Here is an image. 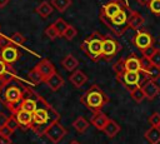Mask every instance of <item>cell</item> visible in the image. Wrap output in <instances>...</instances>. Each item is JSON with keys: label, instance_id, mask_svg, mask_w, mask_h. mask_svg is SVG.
<instances>
[{"label": "cell", "instance_id": "6da1fadb", "mask_svg": "<svg viewBox=\"0 0 160 144\" xmlns=\"http://www.w3.org/2000/svg\"><path fill=\"white\" fill-rule=\"evenodd\" d=\"M60 114L42 96H39V105L32 113V130L38 135H44L45 130L54 123L59 121Z\"/></svg>", "mask_w": 160, "mask_h": 144}, {"label": "cell", "instance_id": "7a4b0ae2", "mask_svg": "<svg viewBox=\"0 0 160 144\" xmlns=\"http://www.w3.org/2000/svg\"><path fill=\"white\" fill-rule=\"evenodd\" d=\"M80 103L92 113H96V111H101L105 104L109 103V96L105 94V91L100 86L94 84L81 95Z\"/></svg>", "mask_w": 160, "mask_h": 144}, {"label": "cell", "instance_id": "3957f363", "mask_svg": "<svg viewBox=\"0 0 160 144\" xmlns=\"http://www.w3.org/2000/svg\"><path fill=\"white\" fill-rule=\"evenodd\" d=\"M22 100V90L21 86L16 84H8L4 89L0 90V103L4 104L14 115L20 110V103Z\"/></svg>", "mask_w": 160, "mask_h": 144}, {"label": "cell", "instance_id": "277c9868", "mask_svg": "<svg viewBox=\"0 0 160 144\" xmlns=\"http://www.w3.org/2000/svg\"><path fill=\"white\" fill-rule=\"evenodd\" d=\"M102 40L104 36L95 31L90 34L80 45L81 51H84L92 61H98L102 58Z\"/></svg>", "mask_w": 160, "mask_h": 144}, {"label": "cell", "instance_id": "5b68a950", "mask_svg": "<svg viewBox=\"0 0 160 144\" xmlns=\"http://www.w3.org/2000/svg\"><path fill=\"white\" fill-rule=\"evenodd\" d=\"M130 8L126 6L125 9H122L120 13H118L115 16H112L111 19H106L104 16L100 15V20L101 23L108 26L115 35H121L126 31L128 26V20H129V15H130Z\"/></svg>", "mask_w": 160, "mask_h": 144}, {"label": "cell", "instance_id": "8992f818", "mask_svg": "<svg viewBox=\"0 0 160 144\" xmlns=\"http://www.w3.org/2000/svg\"><path fill=\"white\" fill-rule=\"evenodd\" d=\"M66 134H68V129H66L62 124H60L59 121L51 124V125L45 130V133H44V135H45L50 141H52V143H55V144L59 143V141H61Z\"/></svg>", "mask_w": 160, "mask_h": 144}, {"label": "cell", "instance_id": "52a82bcc", "mask_svg": "<svg viewBox=\"0 0 160 144\" xmlns=\"http://www.w3.org/2000/svg\"><path fill=\"white\" fill-rule=\"evenodd\" d=\"M126 6H128V4L124 3L122 0H111V1L106 3L105 5H102V8L100 10V15L106 19H111L112 16H115L118 13H120Z\"/></svg>", "mask_w": 160, "mask_h": 144}, {"label": "cell", "instance_id": "ba28073f", "mask_svg": "<svg viewBox=\"0 0 160 144\" xmlns=\"http://www.w3.org/2000/svg\"><path fill=\"white\" fill-rule=\"evenodd\" d=\"M118 81L126 89V90H132L134 88L139 86L140 85V79H141V75L140 73H136V71H125L121 76L116 78Z\"/></svg>", "mask_w": 160, "mask_h": 144}, {"label": "cell", "instance_id": "9c48e42d", "mask_svg": "<svg viewBox=\"0 0 160 144\" xmlns=\"http://www.w3.org/2000/svg\"><path fill=\"white\" fill-rule=\"evenodd\" d=\"M120 50V44L111 36H104L102 40V58L110 60Z\"/></svg>", "mask_w": 160, "mask_h": 144}, {"label": "cell", "instance_id": "30bf717a", "mask_svg": "<svg viewBox=\"0 0 160 144\" xmlns=\"http://www.w3.org/2000/svg\"><path fill=\"white\" fill-rule=\"evenodd\" d=\"M132 43L135 44V46L139 49V50H145L150 46H154V38L151 36L150 33L148 31H136L135 36L132 38Z\"/></svg>", "mask_w": 160, "mask_h": 144}, {"label": "cell", "instance_id": "8fae6325", "mask_svg": "<svg viewBox=\"0 0 160 144\" xmlns=\"http://www.w3.org/2000/svg\"><path fill=\"white\" fill-rule=\"evenodd\" d=\"M34 68H35V69L39 71V74L42 76L44 81H45L49 76H51L52 74L56 73V69H55L54 64H52L49 59H42V60H40Z\"/></svg>", "mask_w": 160, "mask_h": 144}, {"label": "cell", "instance_id": "7c38bea8", "mask_svg": "<svg viewBox=\"0 0 160 144\" xmlns=\"http://www.w3.org/2000/svg\"><path fill=\"white\" fill-rule=\"evenodd\" d=\"M141 89L145 94V99H148V100H154L160 94V86L158 85V83L155 80L148 79L146 81H144L141 84Z\"/></svg>", "mask_w": 160, "mask_h": 144}, {"label": "cell", "instance_id": "4fadbf2b", "mask_svg": "<svg viewBox=\"0 0 160 144\" xmlns=\"http://www.w3.org/2000/svg\"><path fill=\"white\" fill-rule=\"evenodd\" d=\"M19 56H20V53L14 45H8L2 48L0 51V58L9 65H12L15 61H18Z\"/></svg>", "mask_w": 160, "mask_h": 144}, {"label": "cell", "instance_id": "5bb4252c", "mask_svg": "<svg viewBox=\"0 0 160 144\" xmlns=\"http://www.w3.org/2000/svg\"><path fill=\"white\" fill-rule=\"evenodd\" d=\"M12 116L16 119L19 126H21L22 130H28V129H31L32 128V114L31 113L20 109Z\"/></svg>", "mask_w": 160, "mask_h": 144}, {"label": "cell", "instance_id": "9a60e30c", "mask_svg": "<svg viewBox=\"0 0 160 144\" xmlns=\"http://www.w3.org/2000/svg\"><path fill=\"white\" fill-rule=\"evenodd\" d=\"M125 65V71H136V73H142L144 68H142V60L140 58H138L136 55L131 54L129 56L125 58L124 61Z\"/></svg>", "mask_w": 160, "mask_h": 144}, {"label": "cell", "instance_id": "2e32d148", "mask_svg": "<svg viewBox=\"0 0 160 144\" xmlns=\"http://www.w3.org/2000/svg\"><path fill=\"white\" fill-rule=\"evenodd\" d=\"M142 60V68H144V70H142V73L150 79V80H158V79H160V66H155V65H151L150 63H149V60H146V59H141Z\"/></svg>", "mask_w": 160, "mask_h": 144}, {"label": "cell", "instance_id": "e0dca14e", "mask_svg": "<svg viewBox=\"0 0 160 144\" xmlns=\"http://www.w3.org/2000/svg\"><path fill=\"white\" fill-rule=\"evenodd\" d=\"M145 20L142 18V15L138 11H134V10H130V15H129V20H128V26L135 31H139L140 28L144 25Z\"/></svg>", "mask_w": 160, "mask_h": 144}, {"label": "cell", "instance_id": "ac0fdd59", "mask_svg": "<svg viewBox=\"0 0 160 144\" xmlns=\"http://www.w3.org/2000/svg\"><path fill=\"white\" fill-rule=\"evenodd\" d=\"M109 119H110V118H109L105 113H102V111H96V113L92 114L90 123H91V125L95 126L98 130H104V128H105L106 123L109 121Z\"/></svg>", "mask_w": 160, "mask_h": 144}, {"label": "cell", "instance_id": "d6986e66", "mask_svg": "<svg viewBox=\"0 0 160 144\" xmlns=\"http://www.w3.org/2000/svg\"><path fill=\"white\" fill-rule=\"evenodd\" d=\"M61 65L65 70L70 71V73H74L75 70H78V66H79V60L72 55V54H68L62 58L61 60Z\"/></svg>", "mask_w": 160, "mask_h": 144}, {"label": "cell", "instance_id": "ffe728a7", "mask_svg": "<svg viewBox=\"0 0 160 144\" xmlns=\"http://www.w3.org/2000/svg\"><path fill=\"white\" fill-rule=\"evenodd\" d=\"M44 83L49 86L50 90H52V91H58V90L64 85V79L61 78L60 74L55 73V74H52L51 76H49Z\"/></svg>", "mask_w": 160, "mask_h": 144}, {"label": "cell", "instance_id": "44dd1931", "mask_svg": "<svg viewBox=\"0 0 160 144\" xmlns=\"http://www.w3.org/2000/svg\"><path fill=\"white\" fill-rule=\"evenodd\" d=\"M70 83L75 86V88H81L86 81H88V76L81 71V70H75L74 73H71V75L69 76Z\"/></svg>", "mask_w": 160, "mask_h": 144}, {"label": "cell", "instance_id": "7402d4cb", "mask_svg": "<svg viewBox=\"0 0 160 144\" xmlns=\"http://www.w3.org/2000/svg\"><path fill=\"white\" fill-rule=\"evenodd\" d=\"M144 138L150 144H159L160 143V129L158 126H151L144 133Z\"/></svg>", "mask_w": 160, "mask_h": 144}, {"label": "cell", "instance_id": "603a6c76", "mask_svg": "<svg viewBox=\"0 0 160 144\" xmlns=\"http://www.w3.org/2000/svg\"><path fill=\"white\" fill-rule=\"evenodd\" d=\"M104 133H105V135L108 136V138H114L119 131H120V125L115 121V120H112V119H109V121L106 123V125H105V128H104V130H102Z\"/></svg>", "mask_w": 160, "mask_h": 144}, {"label": "cell", "instance_id": "cb8c5ba5", "mask_svg": "<svg viewBox=\"0 0 160 144\" xmlns=\"http://www.w3.org/2000/svg\"><path fill=\"white\" fill-rule=\"evenodd\" d=\"M52 5H51V3H49V1H42V3H40L38 6H36V9H35V11L41 16V18H44V19H46V18H49V15L52 13Z\"/></svg>", "mask_w": 160, "mask_h": 144}, {"label": "cell", "instance_id": "d4e9b609", "mask_svg": "<svg viewBox=\"0 0 160 144\" xmlns=\"http://www.w3.org/2000/svg\"><path fill=\"white\" fill-rule=\"evenodd\" d=\"M72 126L78 133H85L88 130V128H89V121L84 116H78L72 121Z\"/></svg>", "mask_w": 160, "mask_h": 144}, {"label": "cell", "instance_id": "484cf974", "mask_svg": "<svg viewBox=\"0 0 160 144\" xmlns=\"http://www.w3.org/2000/svg\"><path fill=\"white\" fill-rule=\"evenodd\" d=\"M0 76H6L10 81H12L15 79V75L11 71V65L6 64L1 58H0Z\"/></svg>", "mask_w": 160, "mask_h": 144}, {"label": "cell", "instance_id": "4316f807", "mask_svg": "<svg viewBox=\"0 0 160 144\" xmlns=\"http://www.w3.org/2000/svg\"><path fill=\"white\" fill-rule=\"evenodd\" d=\"M129 93H130L131 99H132L135 103H141V101L145 99V94H144V91H142V89H141V85L134 88V89L130 90Z\"/></svg>", "mask_w": 160, "mask_h": 144}, {"label": "cell", "instance_id": "83f0119b", "mask_svg": "<svg viewBox=\"0 0 160 144\" xmlns=\"http://www.w3.org/2000/svg\"><path fill=\"white\" fill-rule=\"evenodd\" d=\"M28 79L30 80V83H31L32 85H39L40 83H44L42 76L39 74V71H38L35 68H32V69L29 71V74H28Z\"/></svg>", "mask_w": 160, "mask_h": 144}, {"label": "cell", "instance_id": "f1b7e54d", "mask_svg": "<svg viewBox=\"0 0 160 144\" xmlns=\"http://www.w3.org/2000/svg\"><path fill=\"white\" fill-rule=\"evenodd\" d=\"M51 5L59 13H64L71 5V0H51Z\"/></svg>", "mask_w": 160, "mask_h": 144}, {"label": "cell", "instance_id": "f546056e", "mask_svg": "<svg viewBox=\"0 0 160 144\" xmlns=\"http://www.w3.org/2000/svg\"><path fill=\"white\" fill-rule=\"evenodd\" d=\"M124 61H125V58H120L112 66V70L116 75V78L121 76L124 73H125V65H124Z\"/></svg>", "mask_w": 160, "mask_h": 144}, {"label": "cell", "instance_id": "4dcf8cb0", "mask_svg": "<svg viewBox=\"0 0 160 144\" xmlns=\"http://www.w3.org/2000/svg\"><path fill=\"white\" fill-rule=\"evenodd\" d=\"M54 26H55V29H56V31L59 33V35L60 36H62V34L65 33V30H66V28L69 26V24L62 19V18H59V19H56L55 20V23L52 24Z\"/></svg>", "mask_w": 160, "mask_h": 144}, {"label": "cell", "instance_id": "1f68e13d", "mask_svg": "<svg viewBox=\"0 0 160 144\" xmlns=\"http://www.w3.org/2000/svg\"><path fill=\"white\" fill-rule=\"evenodd\" d=\"M9 39H10L11 45H12V44H14V45H22V44L25 43V36H24L21 33H19V31L12 33V34L9 36Z\"/></svg>", "mask_w": 160, "mask_h": 144}, {"label": "cell", "instance_id": "d6a6232c", "mask_svg": "<svg viewBox=\"0 0 160 144\" xmlns=\"http://www.w3.org/2000/svg\"><path fill=\"white\" fill-rule=\"evenodd\" d=\"M76 34H78V30H76V28L74 26V25H71V24H69V26L66 28V30H65V33L62 34V38H65L66 40H72L75 36H76Z\"/></svg>", "mask_w": 160, "mask_h": 144}, {"label": "cell", "instance_id": "836d02e7", "mask_svg": "<svg viewBox=\"0 0 160 144\" xmlns=\"http://www.w3.org/2000/svg\"><path fill=\"white\" fill-rule=\"evenodd\" d=\"M45 35L50 39V40H55L56 38H59L60 35H59V33L56 31V29H55V26L51 24V25H49L46 29H45Z\"/></svg>", "mask_w": 160, "mask_h": 144}, {"label": "cell", "instance_id": "e575fe53", "mask_svg": "<svg viewBox=\"0 0 160 144\" xmlns=\"http://www.w3.org/2000/svg\"><path fill=\"white\" fill-rule=\"evenodd\" d=\"M150 11L155 15H160V0H150L148 4Z\"/></svg>", "mask_w": 160, "mask_h": 144}, {"label": "cell", "instance_id": "d590c367", "mask_svg": "<svg viewBox=\"0 0 160 144\" xmlns=\"http://www.w3.org/2000/svg\"><path fill=\"white\" fill-rule=\"evenodd\" d=\"M149 63H150L151 65L160 66V49H158V48H156V50H155L154 55L149 59Z\"/></svg>", "mask_w": 160, "mask_h": 144}, {"label": "cell", "instance_id": "8d00e7d4", "mask_svg": "<svg viewBox=\"0 0 160 144\" xmlns=\"http://www.w3.org/2000/svg\"><path fill=\"white\" fill-rule=\"evenodd\" d=\"M149 123L151 124V126H158L160 124V113H152L149 116Z\"/></svg>", "mask_w": 160, "mask_h": 144}, {"label": "cell", "instance_id": "74e56055", "mask_svg": "<svg viewBox=\"0 0 160 144\" xmlns=\"http://www.w3.org/2000/svg\"><path fill=\"white\" fill-rule=\"evenodd\" d=\"M155 50H156V48H155V46H150V48H148V49L142 50V51H141V53H142V58H144V59H146V60H149V59L154 55Z\"/></svg>", "mask_w": 160, "mask_h": 144}, {"label": "cell", "instance_id": "f35d334b", "mask_svg": "<svg viewBox=\"0 0 160 144\" xmlns=\"http://www.w3.org/2000/svg\"><path fill=\"white\" fill-rule=\"evenodd\" d=\"M12 133H14V131H12L8 125H5L4 128L0 129V135L4 136V138H6V139H10V135H11Z\"/></svg>", "mask_w": 160, "mask_h": 144}, {"label": "cell", "instance_id": "ab89813d", "mask_svg": "<svg viewBox=\"0 0 160 144\" xmlns=\"http://www.w3.org/2000/svg\"><path fill=\"white\" fill-rule=\"evenodd\" d=\"M6 125H8V126H9V128H10V129H11L12 131H15V130H16V129L19 128V124H18L16 119H15V118H14L12 115H11V116L9 118V121H8V124H6Z\"/></svg>", "mask_w": 160, "mask_h": 144}, {"label": "cell", "instance_id": "60d3db41", "mask_svg": "<svg viewBox=\"0 0 160 144\" xmlns=\"http://www.w3.org/2000/svg\"><path fill=\"white\" fill-rule=\"evenodd\" d=\"M9 118H10V116H8L5 113L0 111V129H1V128H4V126L8 124V121H9Z\"/></svg>", "mask_w": 160, "mask_h": 144}, {"label": "cell", "instance_id": "b9f144b4", "mask_svg": "<svg viewBox=\"0 0 160 144\" xmlns=\"http://www.w3.org/2000/svg\"><path fill=\"white\" fill-rule=\"evenodd\" d=\"M8 45H11L10 39H9L8 36H2V35H0V48L2 49V48H5V46H8Z\"/></svg>", "mask_w": 160, "mask_h": 144}, {"label": "cell", "instance_id": "7bdbcfd3", "mask_svg": "<svg viewBox=\"0 0 160 144\" xmlns=\"http://www.w3.org/2000/svg\"><path fill=\"white\" fill-rule=\"evenodd\" d=\"M10 83H11V81H10L6 76H0V90L4 89V88H5L8 84H10Z\"/></svg>", "mask_w": 160, "mask_h": 144}, {"label": "cell", "instance_id": "ee69618b", "mask_svg": "<svg viewBox=\"0 0 160 144\" xmlns=\"http://www.w3.org/2000/svg\"><path fill=\"white\" fill-rule=\"evenodd\" d=\"M0 144H11V140L10 139H6L4 136L0 135Z\"/></svg>", "mask_w": 160, "mask_h": 144}, {"label": "cell", "instance_id": "f6af8a7d", "mask_svg": "<svg viewBox=\"0 0 160 144\" xmlns=\"http://www.w3.org/2000/svg\"><path fill=\"white\" fill-rule=\"evenodd\" d=\"M9 1H10V0H0V9L5 8V6L9 4Z\"/></svg>", "mask_w": 160, "mask_h": 144}, {"label": "cell", "instance_id": "bcb514c9", "mask_svg": "<svg viewBox=\"0 0 160 144\" xmlns=\"http://www.w3.org/2000/svg\"><path fill=\"white\" fill-rule=\"evenodd\" d=\"M136 1H138V3L140 4V5H148L150 0H136Z\"/></svg>", "mask_w": 160, "mask_h": 144}, {"label": "cell", "instance_id": "7dc6e473", "mask_svg": "<svg viewBox=\"0 0 160 144\" xmlns=\"http://www.w3.org/2000/svg\"><path fill=\"white\" fill-rule=\"evenodd\" d=\"M69 144H80V143H79V141H76V140H71Z\"/></svg>", "mask_w": 160, "mask_h": 144}, {"label": "cell", "instance_id": "c3c4849f", "mask_svg": "<svg viewBox=\"0 0 160 144\" xmlns=\"http://www.w3.org/2000/svg\"><path fill=\"white\" fill-rule=\"evenodd\" d=\"M158 128H159V129H160V124H159V125H158Z\"/></svg>", "mask_w": 160, "mask_h": 144}, {"label": "cell", "instance_id": "681fc988", "mask_svg": "<svg viewBox=\"0 0 160 144\" xmlns=\"http://www.w3.org/2000/svg\"><path fill=\"white\" fill-rule=\"evenodd\" d=\"M159 43H160V40H159Z\"/></svg>", "mask_w": 160, "mask_h": 144}]
</instances>
